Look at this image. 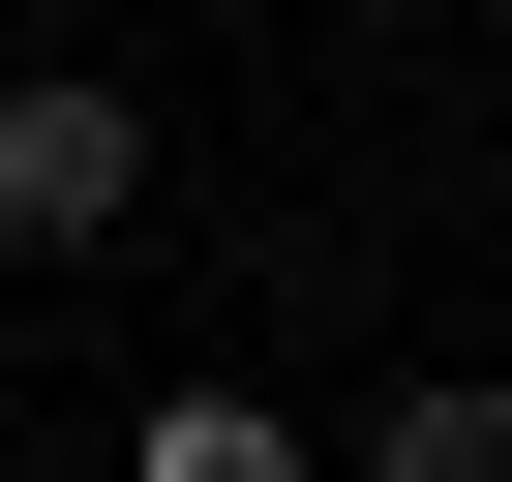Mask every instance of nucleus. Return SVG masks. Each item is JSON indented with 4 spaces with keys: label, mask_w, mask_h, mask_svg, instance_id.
I'll list each match as a JSON object with an SVG mask.
<instances>
[{
    "label": "nucleus",
    "mask_w": 512,
    "mask_h": 482,
    "mask_svg": "<svg viewBox=\"0 0 512 482\" xmlns=\"http://www.w3.org/2000/svg\"><path fill=\"white\" fill-rule=\"evenodd\" d=\"M121 482H332V452H302L272 392H151V452H121Z\"/></svg>",
    "instance_id": "f03ea898"
},
{
    "label": "nucleus",
    "mask_w": 512,
    "mask_h": 482,
    "mask_svg": "<svg viewBox=\"0 0 512 482\" xmlns=\"http://www.w3.org/2000/svg\"><path fill=\"white\" fill-rule=\"evenodd\" d=\"M362 482H512V392H392V452Z\"/></svg>",
    "instance_id": "7ed1b4c3"
},
{
    "label": "nucleus",
    "mask_w": 512,
    "mask_h": 482,
    "mask_svg": "<svg viewBox=\"0 0 512 482\" xmlns=\"http://www.w3.org/2000/svg\"><path fill=\"white\" fill-rule=\"evenodd\" d=\"M151 211V121L121 91H0V241H121Z\"/></svg>",
    "instance_id": "f257e3e1"
}]
</instances>
